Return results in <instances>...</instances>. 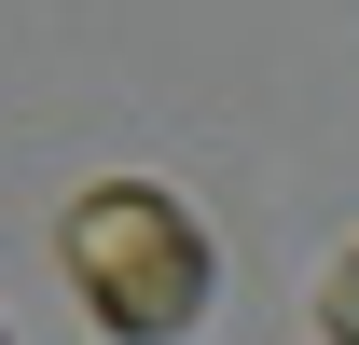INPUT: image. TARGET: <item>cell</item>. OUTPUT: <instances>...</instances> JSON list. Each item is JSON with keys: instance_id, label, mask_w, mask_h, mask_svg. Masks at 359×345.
<instances>
[{"instance_id": "2", "label": "cell", "mask_w": 359, "mask_h": 345, "mask_svg": "<svg viewBox=\"0 0 359 345\" xmlns=\"http://www.w3.org/2000/svg\"><path fill=\"white\" fill-rule=\"evenodd\" d=\"M318 332H332V345H359V249L332 262V290H318Z\"/></svg>"}, {"instance_id": "3", "label": "cell", "mask_w": 359, "mask_h": 345, "mask_svg": "<svg viewBox=\"0 0 359 345\" xmlns=\"http://www.w3.org/2000/svg\"><path fill=\"white\" fill-rule=\"evenodd\" d=\"M0 345H14V332H0Z\"/></svg>"}, {"instance_id": "1", "label": "cell", "mask_w": 359, "mask_h": 345, "mask_svg": "<svg viewBox=\"0 0 359 345\" xmlns=\"http://www.w3.org/2000/svg\"><path fill=\"white\" fill-rule=\"evenodd\" d=\"M55 262H69V290H83V318L111 345H180L208 318V290H222V249L166 180H97L55 221Z\"/></svg>"}]
</instances>
